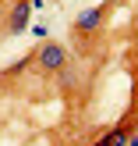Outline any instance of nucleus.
<instances>
[{
  "label": "nucleus",
  "mask_w": 138,
  "mask_h": 146,
  "mask_svg": "<svg viewBox=\"0 0 138 146\" xmlns=\"http://www.w3.org/2000/svg\"><path fill=\"white\" fill-rule=\"evenodd\" d=\"M99 18H103V11H85L82 18H78V29H96Z\"/></svg>",
  "instance_id": "obj_2"
},
{
  "label": "nucleus",
  "mask_w": 138,
  "mask_h": 146,
  "mask_svg": "<svg viewBox=\"0 0 138 146\" xmlns=\"http://www.w3.org/2000/svg\"><path fill=\"white\" fill-rule=\"evenodd\" d=\"M99 146H124V135H120V132H113V135H110V139H103V143H99Z\"/></svg>",
  "instance_id": "obj_4"
},
{
  "label": "nucleus",
  "mask_w": 138,
  "mask_h": 146,
  "mask_svg": "<svg viewBox=\"0 0 138 146\" xmlns=\"http://www.w3.org/2000/svg\"><path fill=\"white\" fill-rule=\"evenodd\" d=\"M39 64H43V68H60V64H64V50L60 46H43Z\"/></svg>",
  "instance_id": "obj_1"
},
{
  "label": "nucleus",
  "mask_w": 138,
  "mask_h": 146,
  "mask_svg": "<svg viewBox=\"0 0 138 146\" xmlns=\"http://www.w3.org/2000/svg\"><path fill=\"white\" fill-rule=\"evenodd\" d=\"M25 21H28V11H25V7H18L14 18H11V25H14V29H25Z\"/></svg>",
  "instance_id": "obj_3"
}]
</instances>
